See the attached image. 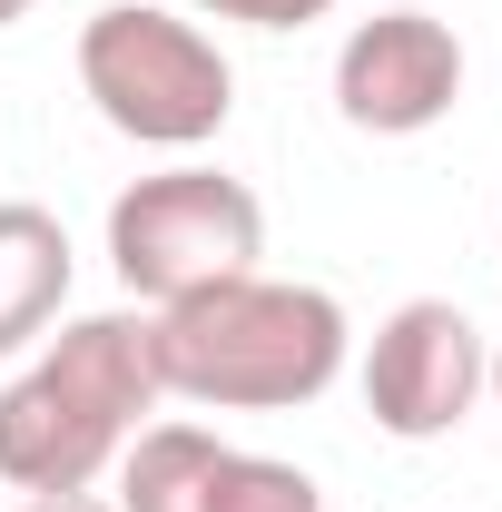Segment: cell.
Segmentation results:
<instances>
[{"instance_id": "cell-1", "label": "cell", "mask_w": 502, "mask_h": 512, "mask_svg": "<svg viewBox=\"0 0 502 512\" xmlns=\"http://www.w3.org/2000/svg\"><path fill=\"white\" fill-rule=\"evenodd\" d=\"M355 325L325 286H286V276H227L207 296L148 306V365L158 394L178 404H217V414H286L315 404L345 375Z\"/></svg>"}, {"instance_id": "cell-2", "label": "cell", "mask_w": 502, "mask_h": 512, "mask_svg": "<svg viewBox=\"0 0 502 512\" xmlns=\"http://www.w3.org/2000/svg\"><path fill=\"white\" fill-rule=\"evenodd\" d=\"M158 404L148 316H79L60 325L30 375L0 384V483L10 493H89L128 453L138 414Z\"/></svg>"}, {"instance_id": "cell-3", "label": "cell", "mask_w": 502, "mask_h": 512, "mask_svg": "<svg viewBox=\"0 0 502 512\" xmlns=\"http://www.w3.org/2000/svg\"><path fill=\"white\" fill-rule=\"evenodd\" d=\"M79 89L138 148H207L237 109V69L188 10L109 0L79 20Z\"/></svg>"}, {"instance_id": "cell-4", "label": "cell", "mask_w": 502, "mask_h": 512, "mask_svg": "<svg viewBox=\"0 0 502 512\" xmlns=\"http://www.w3.org/2000/svg\"><path fill=\"white\" fill-rule=\"evenodd\" d=\"M256 256H266V207L227 168H158L109 207V266L138 306H178L227 276H256Z\"/></svg>"}, {"instance_id": "cell-5", "label": "cell", "mask_w": 502, "mask_h": 512, "mask_svg": "<svg viewBox=\"0 0 502 512\" xmlns=\"http://www.w3.org/2000/svg\"><path fill=\"white\" fill-rule=\"evenodd\" d=\"M483 394V335L453 296H414L375 325L365 345V414H375L394 444H434L473 414Z\"/></svg>"}, {"instance_id": "cell-6", "label": "cell", "mask_w": 502, "mask_h": 512, "mask_svg": "<svg viewBox=\"0 0 502 512\" xmlns=\"http://www.w3.org/2000/svg\"><path fill=\"white\" fill-rule=\"evenodd\" d=\"M463 99V40L434 10H375L335 50V109L365 138H424Z\"/></svg>"}, {"instance_id": "cell-7", "label": "cell", "mask_w": 502, "mask_h": 512, "mask_svg": "<svg viewBox=\"0 0 502 512\" xmlns=\"http://www.w3.org/2000/svg\"><path fill=\"white\" fill-rule=\"evenodd\" d=\"M69 306V227L30 197H0V355L40 345Z\"/></svg>"}, {"instance_id": "cell-8", "label": "cell", "mask_w": 502, "mask_h": 512, "mask_svg": "<svg viewBox=\"0 0 502 512\" xmlns=\"http://www.w3.org/2000/svg\"><path fill=\"white\" fill-rule=\"evenodd\" d=\"M227 444L207 424H138L119 453V512H207Z\"/></svg>"}, {"instance_id": "cell-9", "label": "cell", "mask_w": 502, "mask_h": 512, "mask_svg": "<svg viewBox=\"0 0 502 512\" xmlns=\"http://www.w3.org/2000/svg\"><path fill=\"white\" fill-rule=\"evenodd\" d=\"M207 512H325V493H315L306 463H276V453H237L227 444V463H217V503Z\"/></svg>"}, {"instance_id": "cell-10", "label": "cell", "mask_w": 502, "mask_h": 512, "mask_svg": "<svg viewBox=\"0 0 502 512\" xmlns=\"http://www.w3.org/2000/svg\"><path fill=\"white\" fill-rule=\"evenodd\" d=\"M178 10H207V20H247V30H306L335 0H178Z\"/></svg>"}, {"instance_id": "cell-11", "label": "cell", "mask_w": 502, "mask_h": 512, "mask_svg": "<svg viewBox=\"0 0 502 512\" xmlns=\"http://www.w3.org/2000/svg\"><path fill=\"white\" fill-rule=\"evenodd\" d=\"M20 512H119V503H99V493H30Z\"/></svg>"}, {"instance_id": "cell-12", "label": "cell", "mask_w": 502, "mask_h": 512, "mask_svg": "<svg viewBox=\"0 0 502 512\" xmlns=\"http://www.w3.org/2000/svg\"><path fill=\"white\" fill-rule=\"evenodd\" d=\"M483 394H493V404H502V335H493V345H483Z\"/></svg>"}, {"instance_id": "cell-13", "label": "cell", "mask_w": 502, "mask_h": 512, "mask_svg": "<svg viewBox=\"0 0 502 512\" xmlns=\"http://www.w3.org/2000/svg\"><path fill=\"white\" fill-rule=\"evenodd\" d=\"M20 10H30V0H0V30H10V20H20Z\"/></svg>"}]
</instances>
